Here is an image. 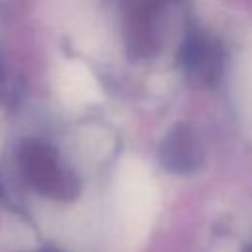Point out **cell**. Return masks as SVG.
<instances>
[{
	"label": "cell",
	"instance_id": "cell-1",
	"mask_svg": "<svg viewBox=\"0 0 252 252\" xmlns=\"http://www.w3.org/2000/svg\"><path fill=\"white\" fill-rule=\"evenodd\" d=\"M22 156L26 171L37 189L61 199H69L75 195V181L69 175L61 173L53 154L47 148H43L41 144H30L24 148Z\"/></svg>",
	"mask_w": 252,
	"mask_h": 252
},
{
	"label": "cell",
	"instance_id": "cell-2",
	"mask_svg": "<svg viewBox=\"0 0 252 252\" xmlns=\"http://www.w3.org/2000/svg\"><path fill=\"white\" fill-rule=\"evenodd\" d=\"M159 158H161V163L175 173L191 171L201 161L199 142L187 126H177L165 138L161 152H159Z\"/></svg>",
	"mask_w": 252,
	"mask_h": 252
}]
</instances>
